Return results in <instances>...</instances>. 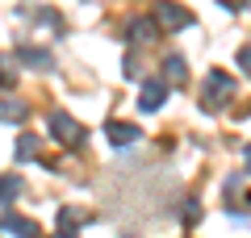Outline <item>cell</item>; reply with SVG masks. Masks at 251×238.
I'll list each match as a JSON object with an SVG mask.
<instances>
[{
  "mask_svg": "<svg viewBox=\"0 0 251 238\" xmlns=\"http://www.w3.org/2000/svg\"><path fill=\"white\" fill-rule=\"evenodd\" d=\"M205 109H218L222 105V96H230L234 92V79L230 75H222V71H209V79H205Z\"/></svg>",
  "mask_w": 251,
  "mask_h": 238,
  "instance_id": "obj_2",
  "label": "cell"
},
{
  "mask_svg": "<svg viewBox=\"0 0 251 238\" xmlns=\"http://www.w3.org/2000/svg\"><path fill=\"white\" fill-rule=\"evenodd\" d=\"M130 34H134L138 42H151V38H155V34H151V21H134V29H130Z\"/></svg>",
  "mask_w": 251,
  "mask_h": 238,
  "instance_id": "obj_10",
  "label": "cell"
},
{
  "mask_svg": "<svg viewBox=\"0 0 251 238\" xmlns=\"http://www.w3.org/2000/svg\"><path fill=\"white\" fill-rule=\"evenodd\" d=\"M13 196H21V176H0V205H13Z\"/></svg>",
  "mask_w": 251,
  "mask_h": 238,
  "instance_id": "obj_7",
  "label": "cell"
},
{
  "mask_svg": "<svg viewBox=\"0 0 251 238\" xmlns=\"http://www.w3.org/2000/svg\"><path fill=\"white\" fill-rule=\"evenodd\" d=\"M50 130H54V138L67 142V146H80V142H84L80 121H75V117H67V113H50Z\"/></svg>",
  "mask_w": 251,
  "mask_h": 238,
  "instance_id": "obj_1",
  "label": "cell"
},
{
  "mask_svg": "<svg viewBox=\"0 0 251 238\" xmlns=\"http://www.w3.org/2000/svg\"><path fill=\"white\" fill-rule=\"evenodd\" d=\"M17 79V71H13V63L9 59H0V84H13Z\"/></svg>",
  "mask_w": 251,
  "mask_h": 238,
  "instance_id": "obj_11",
  "label": "cell"
},
{
  "mask_svg": "<svg viewBox=\"0 0 251 238\" xmlns=\"http://www.w3.org/2000/svg\"><path fill=\"white\" fill-rule=\"evenodd\" d=\"M163 67H168V71H163V79L172 75V84H184V59H168Z\"/></svg>",
  "mask_w": 251,
  "mask_h": 238,
  "instance_id": "obj_8",
  "label": "cell"
},
{
  "mask_svg": "<svg viewBox=\"0 0 251 238\" xmlns=\"http://www.w3.org/2000/svg\"><path fill=\"white\" fill-rule=\"evenodd\" d=\"M159 21H163L168 29H184V25H193V13L168 0V4H159Z\"/></svg>",
  "mask_w": 251,
  "mask_h": 238,
  "instance_id": "obj_3",
  "label": "cell"
},
{
  "mask_svg": "<svg viewBox=\"0 0 251 238\" xmlns=\"http://www.w3.org/2000/svg\"><path fill=\"white\" fill-rule=\"evenodd\" d=\"M134 138H138L134 125H122V121L109 125V142H113V146H126V142H134Z\"/></svg>",
  "mask_w": 251,
  "mask_h": 238,
  "instance_id": "obj_6",
  "label": "cell"
},
{
  "mask_svg": "<svg viewBox=\"0 0 251 238\" xmlns=\"http://www.w3.org/2000/svg\"><path fill=\"white\" fill-rule=\"evenodd\" d=\"M163 96H168V84H159V79L147 84V88H143V109H147V113H155V109L163 105Z\"/></svg>",
  "mask_w": 251,
  "mask_h": 238,
  "instance_id": "obj_5",
  "label": "cell"
},
{
  "mask_svg": "<svg viewBox=\"0 0 251 238\" xmlns=\"http://www.w3.org/2000/svg\"><path fill=\"white\" fill-rule=\"evenodd\" d=\"M0 117L4 121H21L25 117V105H0Z\"/></svg>",
  "mask_w": 251,
  "mask_h": 238,
  "instance_id": "obj_9",
  "label": "cell"
},
{
  "mask_svg": "<svg viewBox=\"0 0 251 238\" xmlns=\"http://www.w3.org/2000/svg\"><path fill=\"white\" fill-rule=\"evenodd\" d=\"M0 230H13L17 238H38V226L25 221V217H17V213H4V217H0Z\"/></svg>",
  "mask_w": 251,
  "mask_h": 238,
  "instance_id": "obj_4",
  "label": "cell"
},
{
  "mask_svg": "<svg viewBox=\"0 0 251 238\" xmlns=\"http://www.w3.org/2000/svg\"><path fill=\"white\" fill-rule=\"evenodd\" d=\"M34 150H38V142H34V138H21V142H17V155H21V159H29Z\"/></svg>",
  "mask_w": 251,
  "mask_h": 238,
  "instance_id": "obj_12",
  "label": "cell"
},
{
  "mask_svg": "<svg viewBox=\"0 0 251 238\" xmlns=\"http://www.w3.org/2000/svg\"><path fill=\"white\" fill-rule=\"evenodd\" d=\"M63 238H72V234H63Z\"/></svg>",
  "mask_w": 251,
  "mask_h": 238,
  "instance_id": "obj_14",
  "label": "cell"
},
{
  "mask_svg": "<svg viewBox=\"0 0 251 238\" xmlns=\"http://www.w3.org/2000/svg\"><path fill=\"white\" fill-rule=\"evenodd\" d=\"M247 171H251V146H247Z\"/></svg>",
  "mask_w": 251,
  "mask_h": 238,
  "instance_id": "obj_13",
  "label": "cell"
}]
</instances>
